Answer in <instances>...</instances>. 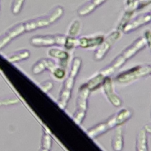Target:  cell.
Returning <instances> with one entry per match:
<instances>
[{
	"label": "cell",
	"mask_w": 151,
	"mask_h": 151,
	"mask_svg": "<svg viewBox=\"0 0 151 151\" xmlns=\"http://www.w3.org/2000/svg\"><path fill=\"white\" fill-rule=\"evenodd\" d=\"M63 6H55L48 14L15 24L0 36V50L8 45L12 40L27 32L46 27L58 21L64 14Z\"/></svg>",
	"instance_id": "obj_1"
},
{
	"label": "cell",
	"mask_w": 151,
	"mask_h": 151,
	"mask_svg": "<svg viewBox=\"0 0 151 151\" xmlns=\"http://www.w3.org/2000/svg\"><path fill=\"white\" fill-rule=\"evenodd\" d=\"M146 46L147 43L145 38L143 37H138L115 57L109 65L102 68L99 72L104 77H110L130 58L134 56Z\"/></svg>",
	"instance_id": "obj_2"
},
{
	"label": "cell",
	"mask_w": 151,
	"mask_h": 151,
	"mask_svg": "<svg viewBox=\"0 0 151 151\" xmlns=\"http://www.w3.org/2000/svg\"><path fill=\"white\" fill-rule=\"evenodd\" d=\"M82 64L80 57H74L71 61V67L67 77L64 80L57 99V105L62 110H64L71 97V93Z\"/></svg>",
	"instance_id": "obj_3"
},
{
	"label": "cell",
	"mask_w": 151,
	"mask_h": 151,
	"mask_svg": "<svg viewBox=\"0 0 151 151\" xmlns=\"http://www.w3.org/2000/svg\"><path fill=\"white\" fill-rule=\"evenodd\" d=\"M91 91L84 84L78 89L76 101V109L73 114V120L78 125L83 122L88 108V100Z\"/></svg>",
	"instance_id": "obj_4"
},
{
	"label": "cell",
	"mask_w": 151,
	"mask_h": 151,
	"mask_svg": "<svg viewBox=\"0 0 151 151\" xmlns=\"http://www.w3.org/2000/svg\"><path fill=\"white\" fill-rule=\"evenodd\" d=\"M150 75L149 65H139L119 73L114 80L119 83H128Z\"/></svg>",
	"instance_id": "obj_5"
},
{
	"label": "cell",
	"mask_w": 151,
	"mask_h": 151,
	"mask_svg": "<svg viewBox=\"0 0 151 151\" xmlns=\"http://www.w3.org/2000/svg\"><path fill=\"white\" fill-rule=\"evenodd\" d=\"M67 35L61 34L37 35L32 37L30 44L36 47H48L54 45H64Z\"/></svg>",
	"instance_id": "obj_6"
},
{
	"label": "cell",
	"mask_w": 151,
	"mask_h": 151,
	"mask_svg": "<svg viewBox=\"0 0 151 151\" xmlns=\"http://www.w3.org/2000/svg\"><path fill=\"white\" fill-rule=\"evenodd\" d=\"M133 110L130 107H123L108 117L103 124L107 132L118 126H122L128 121L133 116Z\"/></svg>",
	"instance_id": "obj_7"
},
{
	"label": "cell",
	"mask_w": 151,
	"mask_h": 151,
	"mask_svg": "<svg viewBox=\"0 0 151 151\" xmlns=\"http://www.w3.org/2000/svg\"><path fill=\"white\" fill-rule=\"evenodd\" d=\"M120 37L121 32L117 29L110 32L106 38H104L103 42L95 50L93 55V60L96 61L102 60Z\"/></svg>",
	"instance_id": "obj_8"
},
{
	"label": "cell",
	"mask_w": 151,
	"mask_h": 151,
	"mask_svg": "<svg viewBox=\"0 0 151 151\" xmlns=\"http://www.w3.org/2000/svg\"><path fill=\"white\" fill-rule=\"evenodd\" d=\"M103 91L109 102L114 107H119L122 104V100L116 93L113 86V81L110 77H106L102 86Z\"/></svg>",
	"instance_id": "obj_9"
},
{
	"label": "cell",
	"mask_w": 151,
	"mask_h": 151,
	"mask_svg": "<svg viewBox=\"0 0 151 151\" xmlns=\"http://www.w3.org/2000/svg\"><path fill=\"white\" fill-rule=\"evenodd\" d=\"M151 22V11L136 17L123 28L122 32L125 34L131 33L138 28Z\"/></svg>",
	"instance_id": "obj_10"
},
{
	"label": "cell",
	"mask_w": 151,
	"mask_h": 151,
	"mask_svg": "<svg viewBox=\"0 0 151 151\" xmlns=\"http://www.w3.org/2000/svg\"><path fill=\"white\" fill-rule=\"evenodd\" d=\"M59 65H57L55 60L50 58H42L36 61L32 66L31 71L34 75H38L45 70L51 73Z\"/></svg>",
	"instance_id": "obj_11"
},
{
	"label": "cell",
	"mask_w": 151,
	"mask_h": 151,
	"mask_svg": "<svg viewBox=\"0 0 151 151\" xmlns=\"http://www.w3.org/2000/svg\"><path fill=\"white\" fill-rule=\"evenodd\" d=\"M104 40V36L101 34L91 37H81L78 38V45L83 48L99 47Z\"/></svg>",
	"instance_id": "obj_12"
},
{
	"label": "cell",
	"mask_w": 151,
	"mask_h": 151,
	"mask_svg": "<svg viewBox=\"0 0 151 151\" xmlns=\"http://www.w3.org/2000/svg\"><path fill=\"white\" fill-rule=\"evenodd\" d=\"M124 128L122 125L115 129L111 140V147L114 151H122L124 147Z\"/></svg>",
	"instance_id": "obj_13"
},
{
	"label": "cell",
	"mask_w": 151,
	"mask_h": 151,
	"mask_svg": "<svg viewBox=\"0 0 151 151\" xmlns=\"http://www.w3.org/2000/svg\"><path fill=\"white\" fill-rule=\"evenodd\" d=\"M105 2L106 1L104 0H91L87 1L78 8L77 13L80 17L87 16Z\"/></svg>",
	"instance_id": "obj_14"
},
{
	"label": "cell",
	"mask_w": 151,
	"mask_h": 151,
	"mask_svg": "<svg viewBox=\"0 0 151 151\" xmlns=\"http://www.w3.org/2000/svg\"><path fill=\"white\" fill-rule=\"evenodd\" d=\"M48 54L50 57L57 58L58 60L59 66L60 67L65 68L67 66L70 57L69 54L67 51L59 48H52L48 50Z\"/></svg>",
	"instance_id": "obj_15"
},
{
	"label": "cell",
	"mask_w": 151,
	"mask_h": 151,
	"mask_svg": "<svg viewBox=\"0 0 151 151\" xmlns=\"http://www.w3.org/2000/svg\"><path fill=\"white\" fill-rule=\"evenodd\" d=\"M147 133L144 128L137 133L136 138V151H148Z\"/></svg>",
	"instance_id": "obj_16"
},
{
	"label": "cell",
	"mask_w": 151,
	"mask_h": 151,
	"mask_svg": "<svg viewBox=\"0 0 151 151\" xmlns=\"http://www.w3.org/2000/svg\"><path fill=\"white\" fill-rule=\"evenodd\" d=\"M30 55L29 50L22 49L9 54L6 56V59L10 63H18L28 59L30 57Z\"/></svg>",
	"instance_id": "obj_17"
},
{
	"label": "cell",
	"mask_w": 151,
	"mask_h": 151,
	"mask_svg": "<svg viewBox=\"0 0 151 151\" xmlns=\"http://www.w3.org/2000/svg\"><path fill=\"white\" fill-rule=\"evenodd\" d=\"M105 77H104L101 73L99 72L83 84L91 92L92 91L97 90L102 86Z\"/></svg>",
	"instance_id": "obj_18"
},
{
	"label": "cell",
	"mask_w": 151,
	"mask_h": 151,
	"mask_svg": "<svg viewBox=\"0 0 151 151\" xmlns=\"http://www.w3.org/2000/svg\"><path fill=\"white\" fill-rule=\"evenodd\" d=\"M52 146V138L50 134L44 131L42 136L41 151H50Z\"/></svg>",
	"instance_id": "obj_19"
},
{
	"label": "cell",
	"mask_w": 151,
	"mask_h": 151,
	"mask_svg": "<svg viewBox=\"0 0 151 151\" xmlns=\"http://www.w3.org/2000/svg\"><path fill=\"white\" fill-rule=\"evenodd\" d=\"M81 28V22L79 20L76 19L74 20L71 24L69 27L68 31V36L76 37V36L78 35V32H80Z\"/></svg>",
	"instance_id": "obj_20"
},
{
	"label": "cell",
	"mask_w": 151,
	"mask_h": 151,
	"mask_svg": "<svg viewBox=\"0 0 151 151\" xmlns=\"http://www.w3.org/2000/svg\"><path fill=\"white\" fill-rule=\"evenodd\" d=\"M18 99L14 97H0V107L14 105L18 104Z\"/></svg>",
	"instance_id": "obj_21"
},
{
	"label": "cell",
	"mask_w": 151,
	"mask_h": 151,
	"mask_svg": "<svg viewBox=\"0 0 151 151\" xmlns=\"http://www.w3.org/2000/svg\"><path fill=\"white\" fill-rule=\"evenodd\" d=\"M64 47L67 50H71L74 48L78 47V38L67 35Z\"/></svg>",
	"instance_id": "obj_22"
},
{
	"label": "cell",
	"mask_w": 151,
	"mask_h": 151,
	"mask_svg": "<svg viewBox=\"0 0 151 151\" xmlns=\"http://www.w3.org/2000/svg\"><path fill=\"white\" fill-rule=\"evenodd\" d=\"M24 4V1H13L11 4V11L12 13L14 15H18L20 13L23 5Z\"/></svg>",
	"instance_id": "obj_23"
},
{
	"label": "cell",
	"mask_w": 151,
	"mask_h": 151,
	"mask_svg": "<svg viewBox=\"0 0 151 151\" xmlns=\"http://www.w3.org/2000/svg\"><path fill=\"white\" fill-rule=\"evenodd\" d=\"M41 88L45 93H48L54 87V83L51 80H45L40 84Z\"/></svg>",
	"instance_id": "obj_24"
},
{
	"label": "cell",
	"mask_w": 151,
	"mask_h": 151,
	"mask_svg": "<svg viewBox=\"0 0 151 151\" xmlns=\"http://www.w3.org/2000/svg\"><path fill=\"white\" fill-rule=\"evenodd\" d=\"M53 76L57 79H62L65 77V68L58 66L55 70L52 73Z\"/></svg>",
	"instance_id": "obj_25"
},
{
	"label": "cell",
	"mask_w": 151,
	"mask_h": 151,
	"mask_svg": "<svg viewBox=\"0 0 151 151\" xmlns=\"http://www.w3.org/2000/svg\"><path fill=\"white\" fill-rule=\"evenodd\" d=\"M143 37L145 38L147 45L149 47L151 52V31L146 30L144 33Z\"/></svg>",
	"instance_id": "obj_26"
},
{
	"label": "cell",
	"mask_w": 151,
	"mask_h": 151,
	"mask_svg": "<svg viewBox=\"0 0 151 151\" xmlns=\"http://www.w3.org/2000/svg\"><path fill=\"white\" fill-rule=\"evenodd\" d=\"M144 129L146 130L147 133L151 134V123H147L146 124L144 127Z\"/></svg>",
	"instance_id": "obj_27"
},
{
	"label": "cell",
	"mask_w": 151,
	"mask_h": 151,
	"mask_svg": "<svg viewBox=\"0 0 151 151\" xmlns=\"http://www.w3.org/2000/svg\"><path fill=\"white\" fill-rule=\"evenodd\" d=\"M149 73L151 75V64H149Z\"/></svg>",
	"instance_id": "obj_28"
}]
</instances>
